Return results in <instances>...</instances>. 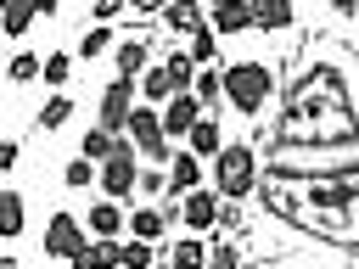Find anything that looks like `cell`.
<instances>
[{
	"instance_id": "44dd1931",
	"label": "cell",
	"mask_w": 359,
	"mask_h": 269,
	"mask_svg": "<svg viewBox=\"0 0 359 269\" xmlns=\"http://www.w3.org/2000/svg\"><path fill=\"white\" fill-rule=\"evenodd\" d=\"M34 17H39V0H6V17H0V28H6L11 39H22Z\"/></svg>"
},
{
	"instance_id": "30bf717a",
	"label": "cell",
	"mask_w": 359,
	"mask_h": 269,
	"mask_svg": "<svg viewBox=\"0 0 359 269\" xmlns=\"http://www.w3.org/2000/svg\"><path fill=\"white\" fill-rule=\"evenodd\" d=\"M208 28H213L219 39L252 28V0H213V6H208Z\"/></svg>"
},
{
	"instance_id": "d4e9b609",
	"label": "cell",
	"mask_w": 359,
	"mask_h": 269,
	"mask_svg": "<svg viewBox=\"0 0 359 269\" xmlns=\"http://www.w3.org/2000/svg\"><path fill=\"white\" fill-rule=\"evenodd\" d=\"M95 179H101V163H90V157H73V163L62 168V185H67V191H90Z\"/></svg>"
},
{
	"instance_id": "74e56055",
	"label": "cell",
	"mask_w": 359,
	"mask_h": 269,
	"mask_svg": "<svg viewBox=\"0 0 359 269\" xmlns=\"http://www.w3.org/2000/svg\"><path fill=\"white\" fill-rule=\"evenodd\" d=\"M151 269H174V263H151Z\"/></svg>"
},
{
	"instance_id": "7a4b0ae2",
	"label": "cell",
	"mask_w": 359,
	"mask_h": 269,
	"mask_svg": "<svg viewBox=\"0 0 359 269\" xmlns=\"http://www.w3.org/2000/svg\"><path fill=\"white\" fill-rule=\"evenodd\" d=\"M213 185H219V196L224 202H247L252 191H258V157H252V146H224L219 157H213Z\"/></svg>"
},
{
	"instance_id": "8992f818",
	"label": "cell",
	"mask_w": 359,
	"mask_h": 269,
	"mask_svg": "<svg viewBox=\"0 0 359 269\" xmlns=\"http://www.w3.org/2000/svg\"><path fill=\"white\" fill-rule=\"evenodd\" d=\"M84 241H90V230H84V219H79V213H67V207H56V213H50V224H45V235H39L45 258H73Z\"/></svg>"
},
{
	"instance_id": "8d00e7d4",
	"label": "cell",
	"mask_w": 359,
	"mask_h": 269,
	"mask_svg": "<svg viewBox=\"0 0 359 269\" xmlns=\"http://www.w3.org/2000/svg\"><path fill=\"white\" fill-rule=\"evenodd\" d=\"M56 6H62V0H39V17H56Z\"/></svg>"
},
{
	"instance_id": "83f0119b",
	"label": "cell",
	"mask_w": 359,
	"mask_h": 269,
	"mask_svg": "<svg viewBox=\"0 0 359 269\" xmlns=\"http://www.w3.org/2000/svg\"><path fill=\"white\" fill-rule=\"evenodd\" d=\"M185 50H191V62H196V67H208V62L219 56V34H213V28L202 22V28L191 34V45H185Z\"/></svg>"
},
{
	"instance_id": "f1b7e54d",
	"label": "cell",
	"mask_w": 359,
	"mask_h": 269,
	"mask_svg": "<svg viewBox=\"0 0 359 269\" xmlns=\"http://www.w3.org/2000/svg\"><path fill=\"white\" fill-rule=\"evenodd\" d=\"M39 67H45V56H34V50H17V56L6 62V78H11V84H28V78H39Z\"/></svg>"
},
{
	"instance_id": "5b68a950",
	"label": "cell",
	"mask_w": 359,
	"mask_h": 269,
	"mask_svg": "<svg viewBox=\"0 0 359 269\" xmlns=\"http://www.w3.org/2000/svg\"><path fill=\"white\" fill-rule=\"evenodd\" d=\"M135 95H140V78H112V84L101 90V101H95V123L112 129V134H123V123H129V112H135Z\"/></svg>"
},
{
	"instance_id": "4fadbf2b",
	"label": "cell",
	"mask_w": 359,
	"mask_h": 269,
	"mask_svg": "<svg viewBox=\"0 0 359 269\" xmlns=\"http://www.w3.org/2000/svg\"><path fill=\"white\" fill-rule=\"evenodd\" d=\"M67 269H123V241H84Z\"/></svg>"
},
{
	"instance_id": "7402d4cb",
	"label": "cell",
	"mask_w": 359,
	"mask_h": 269,
	"mask_svg": "<svg viewBox=\"0 0 359 269\" xmlns=\"http://www.w3.org/2000/svg\"><path fill=\"white\" fill-rule=\"evenodd\" d=\"M112 45H118V39H112V22H90V28H84V39H79V56H84V62H95V56H107Z\"/></svg>"
},
{
	"instance_id": "8fae6325",
	"label": "cell",
	"mask_w": 359,
	"mask_h": 269,
	"mask_svg": "<svg viewBox=\"0 0 359 269\" xmlns=\"http://www.w3.org/2000/svg\"><path fill=\"white\" fill-rule=\"evenodd\" d=\"M84 230H90L95 241H118V235L129 230V219L118 213V202H112V196H101V202H90V213H84Z\"/></svg>"
},
{
	"instance_id": "4316f807",
	"label": "cell",
	"mask_w": 359,
	"mask_h": 269,
	"mask_svg": "<svg viewBox=\"0 0 359 269\" xmlns=\"http://www.w3.org/2000/svg\"><path fill=\"white\" fill-rule=\"evenodd\" d=\"M191 95H196L202 106H219V101H224V73L202 67V73H196V84H191Z\"/></svg>"
},
{
	"instance_id": "2e32d148",
	"label": "cell",
	"mask_w": 359,
	"mask_h": 269,
	"mask_svg": "<svg viewBox=\"0 0 359 269\" xmlns=\"http://www.w3.org/2000/svg\"><path fill=\"white\" fill-rule=\"evenodd\" d=\"M292 0H252V28H264V34H286L292 28Z\"/></svg>"
},
{
	"instance_id": "e575fe53",
	"label": "cell",
	"mask_w": 359,
	"mask_h": 269,
	"mask_svg": "<svg viewBox=\"0 0 359 269\" xmlns=\"http://www.w3.org/2000/svg\"><path fill=\"white\" fill-rule=\"evenodd\" d=\"M17 157H22V146H17V140H0V174H11Z\"/></svg>"
},
{
	"instance_id": "9c48e42d",
	"label": "cell",
	"mask_w": 359,
	"mask_h": 269,
	"mask_svg": "<svg viewBox=\"0 0 359 269\" xmlns=\"http://www.w3.org/2000/svg\"><path fill=\"white\" fill-rule=\"evenodd\" d=\"M196 185H202V157L185 146V151H174V157H168V202L191 196Z\"/></svg>"
},
{
	"instance_id": "cb8c5ba5",
	"label": "cell",
	"mask_w": 359,
	"mask_h": 269,
	"mask_svg": "<svg viewBox=\"0 0 359 269\" xmlns=\"http://www.w3.org/2000/svg\"><path fill=\"white\" fill-rule=\"evenodd\" d=\"M168 263H174V269H208V247H202L196 235H180L174 252H168Z\"/></svg>"
},
{
	"instance_id": "e0dca14e",
	"label": "cell",
	"mask_w": 359,
	"mask_h": 269,
	"mask_svg": "<svg viewBox=\"0 0 359 269\" xmlns=\"http://www.w3.org/2000/svg\"><path fill=\"white\" fill-rule=\"evenodd\" d=\"M185 146H191L196 157H219V151H224V129H219V118H213V112H202V123L185 134Z\"/></svg>"
},
{
	"instance_id": "d590c367",
	"label": "cell",
	"mask_w": 359,
	"mask_h": 269,
	"mask_svg": "<svg viewBox=\"0 0 359 269\" xmlns=\"http://www.w3.org/2000/svg\"><path fill=\"white\" fill-rule=\"evenodd\" d=\"M163 6H168V0H129V11H140V17H146V11H163Z\"/></svg>"
},
{
	"instance_id": "1f68e13d",
	"label": "cell",
	"mask_w": 359,
	"mask_h": 269,
	"mask_svg": "<svg viewBox=\"0 0 359 269\" xmlns=\"http://www.w3.org/2000/svg\"><path fill=\"white\" fill-rule=\"evenodd\" d=\"M208 263H213V269H236V263H241V252H236L230 241H219V247H208Z\"/></svg>"
},
{
	"instance_id": "484cf974",
	"label": "cell",
	"mask_w": 359,
	"mask_h": 269,
	"mask_svg": "<svg viewBox=\"0 0 359 269\" xmlns=\"http://www.w3.org/2000/svg\"><path fill=\"white\" fill-rule=\"evenodd\" d=\"M39 78H45L50 90H67V78H73V56H67V50H50L45 67H39Z\"/></svg>"
},
{
	"instance_id": "836d02e7",
	"label": "cell",
	"mask_w": 359,
	"mask_h": 269,
	"mask_svg": "<svg viewBox=\"0 0 359 269\" xmlns=\"http://www.w3.org/2000/svg\"><path fill=\"white\" fill-rule=\"evenodd\" d=\"M157 191H168V174L163 168H146L140 174V196H157Z\"/></svg>"
},
{
	"instance_id": "4dcf8cb0",
	"label": "cell",
	"mask_w": 359,
	"mask_h": 269,
	"mask_svg": "<svg viewBox=\"0 0 359 269\" xmlns=\"http://www.w3.org/2000/svg\"><path fill=\"white\" fill-rule=\"evenodd\" d=\"M151 263H157L151 241H135V235H129V241H123V269H151Z\"/></svg>"
},
{
	"instance_id": "3957f363",
	"label": "cell",
	"mask_w": 359,
	"mask_h": 269,
	"mask_svg": "<svg viewBox=\"0 0 359 269\" xmlns=\"http://www.w3.org/2000/svg\"><path fill=\"white\" fill-rule=\"evenodd\" d=\"M101 196H112V202H123V196H135L140 191V163H135V140L129 134H118V146H112V157L101 163Z\"/></svg>"
},
{
	"instance_id": "6da1fadb",
	"label": "cell",
	"mask_w": 359,
	"mask_h": 269,
	"mask_svg": "<svg viewBox=\"0 0 359 269\" xmlns=\"http://www.w3.org/2000/svg\"><path fill=\"white\" fill-rule=\"evenodd\" d=\"M275 95V67L269 62H230L224 67V101L241 112V118H258Z\"/></svg>"
},
{
	"instance_id": "52a82bcc",
	"label": "cell",
	"mask_w": 359,
	"mask_h": 269,
	"mask_svg": "<svg viewBox=\"0 0 359 269\" xmlns=\"http://www.w3.org/2000/svg\"><path fill=\"white\" fill-rule=\"evenodd\" d=\"M219 207H224V196L219 191H191V196H180V219H185V235H202V230H213L219 224Z\"/></svg>"
},
{
	"instance_id": "d6a6232c",
	"label": "cell",
	"mask_w": 359,
	"mask_h": 269,
	"mask_svg": "<svg viewBox=\"0 0 359 269\" xmlns=\"http://www.w3.org/2000/svg\"><path fill=\"white\" fill-rule=\"evenodd\" d=\"M129 11V0H95L90 6V22H112V17H123Z\"/></svg>"
},
{
	"instance_id": "ac0fdd59",
	"label": "cell",
	"mask_w": 359,
	"mask_h": 269,
	"mask_svg": "<svg viewBox=\"0 0 359 269\" xmlns=\"http://www.w3.org/2000/svg\"><path fill=\"white\" fill-rule=\"evenodd\" d=\"M208 17H202V0H168L163 6V28H174V34H196Z\"/></svg>"
},
{
	"instance_id": "d6986e66",
	"label": "cell",
	"mask_w": 359,
	"mask_h": 269,
	"mask_svg": "<svg viewBox=\"0 0 359 269\" xmlns=\"http://www.w3.org/2000/svg\"><path fill=\"white\" fill-rule=\"evenodd\" d=\"M163 230H168V213H157V207H135V213H129V235H135V241H151V247H157Z\"/></svg>"
},
{
	"instance_id": "ba28073f",
	"label": "cell",
	"mask_w": 359,
	"mask_h": 269,
	"mask_svg": "<svg viewBox=\"0 0 359 269\" xmlns=\"http://www.w3.org/2000/svg\"><path fill=\"white\" fill-rule=\"evenodd\" d=\"M202 112H208V106H202L191 90H180V95L163 106V134H168V140H174V134H191V129L202 123Z\"/></svg>"
},
{
	"instance_id": "ffe728a7",
	"label": "cell",
	"mask_w": 359,
	"mask_h": 269,
	"mask_svg": "<svg viewBox=\"0 0 359 269\" xmlns=\"http://www.w3.org/2000/svg\"><path fill=\"white\" fill-rule=\"evenodd\" d=\"M67 118H73V95H67V90H50V95H45V106L34 112V123H39V129H62Z\"/></svg>"
},
{
	"instance_id": "f35d334b",
	"label": "cell",
	"mask_w": 359,
	"mask_h": 269,
	"mask_svg": "<svg viewBox=\"0 0 359 269\" xmlns=\"http://www.w3.org/2000/svg\"><path fill=\"white\" fill-rule=\"evenodd\" d=\"M208 6H213V0H208Z\"/></svg>"
},
{
	"instance_id": "9a60e30c",
	"label": "cell",
	"mask_w": 359,
	"mask_h": 269,
	"mask_svg": "<svg viewBox=\"0 0 359 269\" xmlns=\"http://www.w3.org/2000/svg\"><path fill=\"white\" fill-rule=\"evenodd\" d=\"M22 230H28V202H22V191L0 185V241H17Z\"/></svg>"
},
{
	"instance_id": "5bb4252c",
	"label": "cell",
	"mask_w": 359,
	"mask_h": 269,
	"mask_svg": "<svg viewBox=\"0 0 359 269\" xmlns=\"http://www.w3.org/2000/svg\"><path fill=\"white\" fill-rule=\"evenodd\" d=\"M174 95H180V84H174V73H168L163 62H151V67L140 73V101H146V106H168Z\"/></svg>"
},
{
	"instance_id": "277c9868",
	"label": "cell",
	"mask_w": 359,
	"mask_h": 269,
	"mask_svg": "<svg viewBox=\"0 0 359 269\" xmlns=\"http://www.w3.org/2000/svg\"><path fill=\"white\" fill-rule=\"evenodd\" d=\"M123 134L135 140V151H140L146 163H168V157H174V151H168V134H163V112H157V106H146V101H135V112H129Z\"/></svg>"
},
{
	"instance_id": "603a6c76",
	"label": "cell",
	"mask_w": 359,
	"mask_h": 269,
	"mask_svg": "<svg viewBox=\"0 0 359 269\" xmlns=\"http://www.w3.org/2000/svg\"><path fill=\"white\" fill-rule=\"evenodd\" d=\"M112 146H118V134H112V129H101V123H90V134L79 140V157H90V163H107V157H112Z\"/></svg>"
},
{
	"instance_id": "7c38bea8",
	"label": "cell",
	"mask_w": 359,
	"mask_h": 269,
	"mask_svg": "<svg viewBox=\"0 0 359 269\" xmlns=\"http://www.w3.org/2000/svg\"><path fill=\"white\" fill-rule=\"evenodd\" d=\"M112 62H118V78H140V73L151 67V45H146V34L118 39V45H112Z\"/></svg>"
},
{
	"instance_id": "f546056e",
	"label": "cell",
	"mask_w": 359,
	"mask_h": 269,
	"mask_svg": "<svg viewBox=\"0 0 359 269\" xmlns=\"http://www.w3.org/2000/svg\"><path fill=\"white\" fill-rule=\"evenodd\" d=\"M163 67H168V73H174V84H180V90H191V84H196V73H202V67H196V62H191V50H174V56H168V62H163Z\"/></svg>"
}]
</instances>
